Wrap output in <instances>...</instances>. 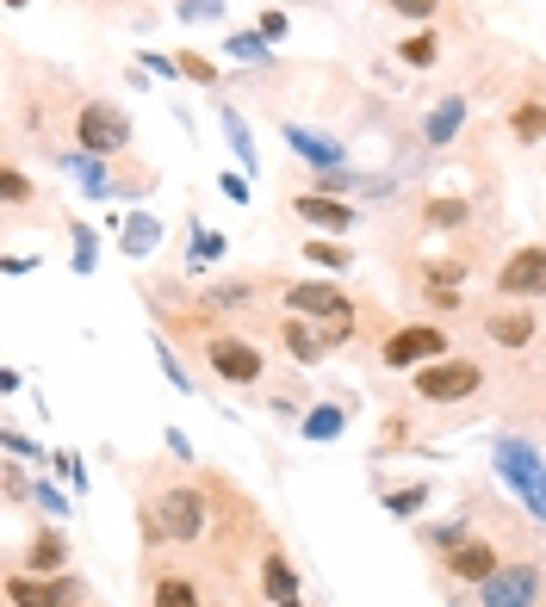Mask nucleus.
<instances>
[{"instance_id": "4", "label": "nucleus", "mask_w": 546, "mask_h": 607, "mask_svg": "<svg viewBox=\"0 0 546 607\" xmlns=\"http://www.w3.org/2000/svg\"><path fill=\"white\" fill-rule=\"evenodd\" d=\"M453 347H448V329H435V323H410V329H391L385 347H379V360L391 366V372H410V366H435V360H448Z\"/></svg>"}, {"instance_id": "21", "label": "nucleus", "mask_w": 546, "mask_h": 607, "mask_svg": "<svg viewBox=\"0 0 546 607\" xmlns=\"http://www.w3.org/2000/svg\"><path fill=\"white\" fill-rule=\"evenodd\" d=\"M298 254H305V261H317L323 273H348V261H354L342 236H311V242L298 248Z\"/></svg>"}, {"instance_id": "36", "label": "nucleus", "mask_w": 546, "mask_h": 607, "mask_svg": "<svg viewBox=\"0 0 546 607\" xmlns=\"http://www.w3.org/2000/svg\"><path fill=\"white\" fill-rule=\"evenodd\" d=\"M32 502H38L44 514H69V496H62L57 484H38V490H32Z\"/></svg>"}, {"instance_id": "28", "label": "nucleus", "mask_w": 546, "mask_h": 607, "mask_svg": "<svg viewBox=\"0 0 546 607\" xmlns=\"http://www.w3.org/2000/svg\"><path fill=\"white\" fill-rule=\"evenodd\" d=\"M224 136H230V150L242 155V168H254V136H249V124H242V118H236V106H224Z\"/></svg>"}, {"instance_id": "38", "label": "nucleus", "mask_w": 546, "mask_h": 607, "mask_svg": "<svg viewBox=\"0 0 546 607\" xmlns=\"http://www.w3.org/2000/svg\"><path fill=\"white\" fill-rule=\"evenodd\" d=\"M162 372H168V379H175L180 391H193V379H187V366H180V354H175V347H162Z\"/></svg>"}, {"instance_id": "45", "label": "nucleus", "mask_w": 546, "mask_h": 607, "mask_svg": "<svg viewBox=\"0 0 546 607\" xmlns=\"http://www.w3.org/2000/svg\"><path fill=\"white\" fill-rule=\"evenodd\" d=\"M168 447H175V459H193V440L180 435V428H168Z\"/></svg>"}, {"instance_id": "39", "label": "nucleus", "mask_w": 546, "mask_h": 607, "mask_svg": "<svg viewBox=\"0 0 546 607\" xmlns=\"http://www.w3.org/2000/svg\"><path fill=\"white\" fill-rule=\"evenodd\" d=\"M429 304H435V310H460V291L441 285V279H429Z\"/></svg>"}, {"instance_id": "13", "label": "nucleus", "mask_w": 546, "mask_h": 607, "mask_svg": "<svg viewBox=\"0 0 546 607\" xmlns=\"http://www.w3.org/2000/svg\"><path fill=\"white\" fill-rule=\"evenodd\" d=\"M441 564H448V576H460V583H485V576L503 564V558H497V546H490V539H460L453 551H441Z\"/></svg>"}, {"instance_id": "14", "label": "nucleus", "mask_w": 546, "mask_h": 607, "mask_svg": "<svg viewBox=\"0 0 546 607\" xmlns=\"http://www.w3.org/2000/svg\"><path fill=\"white\" fill-rule=\"evenodd\" d=\"M261 595H268L273 607H305V588H298V570L286 551H268V558H261Z\"/></svg>"}, {"instance_id": "32", "label": "nucleus", "mask_w": 546, "mask_h": 607, "mask_svg": "<svg viewBox=\"0 0 546 607\" xmlns=\"http://www.w3.org/2000/svg\"><path fill=\"white\" fill-rule=\"evenodd\" d=\"M69 236H75V273H94V229L87 224H69Z\"/></svg>"}, {"instance_id": "23", "label": "nucleus", "mask_w": 546, "mask_h": 607, "mask_svg": "<svg viewBox=\"0 0 546 607\" xmlns=\"http://www.w3.org/2000/svg\"><path fill=\"white\" fill-rule=\"evenodd\" d=\"M217 254H224V236H217V229H199V224H193V236H187V273H205V266H212Z\"/></svg>"}, {"instance_id": "33", "label": "nucleus", "mask_w": 546, "mask_h": 607, "mask_svg": "<svg viewBox=\"0 0 546 607\" xmlns=\"http://www.w3.org/2000/svg\"><path fill=\"white\" fill-rule=\"evenodd\" d=\"M385 7H391V13H397V20H416V25L441 13V0H385Z\"/></svg>"}, {"instance_id": "27", "label": "nucleus", "mask_w": 546, "mask_h": 607, "mask_svg": "<svg viewBox=\"0 0 546 607\" xmlns=\"http://www.w3.org/2000/svg\"><path fill=\"white\" fill-rule=\"evenodd\" d=\"M397 57H404L410 69H429V62L441 57V38H435V32H416V38L397 44Z\"/></svg>"}, {"instance_id": "35", "label": "nucleus", "mask_w": 546, "mask_h": 607, "mask_svg": "<svg viewBox=\"0 0 546 607\" xmlns=\"http://www.w3.org/2000/svg\"><path fill=\"white\" fill-rule=\"evenodd\" d=\"M180 20H187V25H193V20L212 25V20H224V0H180Z\"/></svg>"}, {"instance_id": "8", "label": "nucleus", "mask_w": 546, "mask_h": 607, "mask_svg": "<svg viewBox=\"0 0 546 607\" xmlns=\"http://www.w3.org/2000/svg\"><path fill=\"white\" fill-rule=\"evenodd\" d=\"M286 304H293V317H317V323H342V317H354L348 291L330 285V279H293L286 285Z\"/></svg>"}, {"instance_id": "31", "label": "nucleus", "mask_w": 546, "mask_h": 607, "mask_svg": "<svg viewBox=\"0 0 546 607\" xmlns=\"http://www.w3.org/2000/svg\"><path fill=\"white\" fill-rule=\"evenodd\" d=\"M423 502H429V490H423V484H404V490H391V496H385V509H391V514H416Z\"/></svg>"}, {"instance_id": "3", "label": "nucleus", "mask_w": 546, "mask_h": 607, "mask_svg": "<svg viewBox=\"0 0 546 607\" xmlns=\"http://www.w3.org/2000/svg\"><path fill=\"white\" fill-rule=\"evenodd\" d=\"M75 143L81 155H124L131 150V118H124V106H112V99H87V106H75Z\"/></svg>"}, {"instance_id": "25", "label": "nucleus", "mask_w": 546, "mask_h": 607, "mask_svg": "<svg viewBox=\"0 0 546 607\" xmlns=\"http://www.w3.org/2000/svg\"><path fill=\"white\" fill-rule=\"evenodd\" d=\"M224 50H230L236 62H249V69H268V38H261V32H230V44H224Z\"/></svg>"}, {"instance_id": "9", "label": "nucleus", "mask_w": 546, "mask_h": 607, "mask_svg": "<svg viewBox=\"0 0 546 607\" xmlns=\"http://www.w3.org/2000/svg\"><path fill=\"white\" fill-rule=\"evenodd\" d=\"M87 588L75 583V576H25V570H13L7 576V602L13 607H69L81 602Z\"/></svg>"}, {"instance_id": "43", "label": "nucleus", "mask_w": 546, "mask_h": 607, "mask_svg": "<svg viewBox=\"0 0 546 607\" xmlns=\"http://www.w3.org/2000/svg\"><path fill=\"white\" fill-rule=\"evenodd\" d=\"M7 453H20V459H38V447H32V440H25V435H13V428H7Z\"/></svg>"}, {"instance_id": "42", "label": "nucleus", "mask_w": 546, "mask_h": 607, "mask_svg": "<svg viewBox=\"0 0 546 607\" xmlns=\"http://www.w3.org/2000/svg\"><path fill=\"white\" fill-rule=\"evenodd\" d=\"M273 403V416H286V421H298V397L293 391H280V397H268Z\"/></svg>"}, {"instance_id": "26", "label": "nucleus", "mask_w": 546, "mask_h": 607, "mask_svg": "<svg viewBox=\"0 0 546 607\" xmlns=\"http://www.w3.org/2000/svg\"><path fill=\"white\" fill-rule=\"evenodd\" d=\"M156 607H205L187 576H156Z\"/></svg>"}, {"instance_id": "11", "label": "nucleus", "mask_w": 546, "mask_h": 607, "mask_svg": "<svg viewBox=\"0 0 546 607\" xmlns=\"http://www.w3.org/2000/svg\"><path fill=\"white\" fill-rule=\"evenodd\" d=\"M286 150H293L298 162H311L317 174H330V168H342V162H348V150H342L335 136H323V131H305V124H293V118H286Z\"/></svg>"}, {"instance_id": "5", "label": "nucleus", "mask_w": 546, "mask_h": 607, "mask_svg": "<svg viewBox=\"0 0 546 607\" xmlns=\"http://www.w3.org/2000/svg\"><path fill=\"white\" fill-rule=\"evenodd\" d=\"M541 595H546L541 564H497L478 583V607H541Z\"/></svg>"}, {"instance_id": "19", "label": "nucleus", "mask_w": 546, "mask_h": 607, "mask_svg": "<svg viewBox=\"0 0 546 607\" xmlns=\"http://www.w3.org/2000/svg\"><path fill=\"white\" fill-rule=\"evenodd\" d=\"M460 124H466V99H441V106L423 118V143H435V150H441V143H453V136H460Z\"/></svg>"}, {"instance_id": "7", "label": "nucleus", "mask_w": 546, "mask_h": 607, "mask_svg": "<svg viewBox=\"0 0 546 607\" xmlns=\"http://www.w3.org/2000/svg\"><path fill=\"white\" fill-rule=\"evenodd\" d=\"M497 291L503 298H546V242H522L497 266Z\"/></svg>"}, {"instance_id": "37", "label": "nucleus", "mask_w": 546, "mask_h": 607, "mask_svg": "<svg viewBox=\"0 0 546 607\" xmlns=\"http://www.w3.org/2000/svg\"><path fill=\"white\" fill-rule=\"evenodd\" d=\"M180 75H193L199 87H212V81H217V69H212L205 57H180Z\"/></svg>"}, {"instance_id": "10", "label": "nucleus", "mask_w": 546, "mask_h": 607, "mask_svg": "<svg viewBox=\"0 0 546 607\" xmlns=\"http://www.w3.org/2000/svg\"><path fill=\"white\" fill-rule=\"evenodd\" d=\"M205 360H212V372L224 384H254L261 372H268V354L249 342H236V335H217L212 347H205Z\"/></svg>"}, {"instance_id": "44", "label": "nucleus", "mask_w": 546, "mask_h": 607, "mask_svg": "<svg viewBox=\"0 0 546 607\" xmlns=\"http://www.w3.org/2000/svg\"><path fill=\"white\" fill-rule=\"evenodd\" d=\"M0 484H7V496H25V472H20V465H7V472H0Z\"/></svg>"}, {"instance_id": "12", "label": "nucleus", "mask_w": 546, "mask_h": 607, "mask_svg": "<svg viewBox=\"0 0 546 607\" xmlns=\"http://www.w3.org/2000/svg\"><path fill=\"white\" fill-rule=\"evenodd\" d=\"M293 211L311 229H323V236H348L354 217H360L354 205H342V199H330V192H305V199H293Z\"/></svg>"}, {"instance_id": "18", "label": "nucleus", "mask_w": 546, "mask_h": 607, "mask_svg": "<svg viewBox=\"0 0 546 607\" xmlns=\"http://www.w3.org/2000/svg\"><path fill=\"white\" fill-rule=\"evenodd\" d=\"M62 168L75 174L81 180V192H87V199H112V174H106V155H62Z\"/></svg>"}, {"instance_id": "22", "label": "nucleus", "mask_w": 546, "mask_h": 607, "mask_svg": "<svg viewBox=\"0 0 546 607\" xmlns=\"http://www.w3.org/2000/svg\"><path fill=\"white\" fill-rule=\"evenodd\" d=\"M156 242H162V224L150 217V211H131V217H124V254H136V261H143Z\"/></svg>"}, {"instance_id": "17", "label": "nucleus", "mask_w": 546, "mask_h": 607, "mask_svg": "<svg viewBox=\"0 0 546 607\" xmlns=\"http://www.w3.org/2000/svg\"><path fill=\"white\" fill-rule=\"evenodd\" d=\"M348 397H335V403H317V409H305V416H298V435L305 440H335L342 435V428H348Z\"/></svg>"}, {"instance_id": "29", "label": "nucleus", "mask_w": 546, "mask_h": 607, "mask_svg": "<svg viewBox=\"0 0 546 607\" xmlns=\"http://www.w3.org/2000/svg\"><path fill=\"white\" fill-rule=\"evenodd\" d=\"M423 217H429L435 229H453V224H466L472 211H466V199H435V205L423 211Z\"/></svg>"}, {"instance_id": "34", "label": "nucleus", "mask_w": 546, "mask_h": 607, "mask_svg": "<svg viewBox=\"0 0 546 607\" xmlns=\"http://www.w3.org/2000/svg\"><path fill=\"white\" fill-rule=\"evenodd\" d=\"M515 136H522V143L546 136V106H522V112H515Z\"/></svg>"}, {"instance_id": "40", "label": "nucleus", "mask_w": 546, "mask_h": 607, "mask_svg": "<svg viewBox=\"0 0 546 607\" xmlns=\"http://www.w3.org/2000/svg\"><path fill=\"white\" fill-rule=\"evenodd\" d=\"M217 187H224V199H236V205H249V180H242V174H224Z\"/></svg>"}, {"instance_id": "24", "label": "nucleus", "mask_w": 546, "mask_h": 607, "mask_svg": "<svg viewBox=\"0 0 546 607\" xmlns=\"http://www.w3.org/2000/svg\"><path fill=\"white\" fill-rule=\"evenodd\" d=\"M249 304H254V285L249 279H224V285L205 291V310H249Z\"/></svg>"}, {"instance_id": "2", "label": "nucleus", "mask_w": 546, "mask_h": 607, "mask_svg": "<svg viewBox=\"0 0 546 607\" xmlns=\"http://www.w3.org/2000/svg\"><path fill=\"white\" fill-rule=\"evenodd\" d=\"M490 465H497V477H503L509 490L522 496V509L534 514V521H546V459L527 447V440H490Z\"/></svg>"}, {"instance_id": "16", "label": "nucleus", "mask_w": 546, "mask_h": 607, "mask_svg": "<svg viewBox=\"0 0 546 607\" xmlns=\"http://www.w3.org/2000/svg\"><path fill=\"white\" fill-rule=\"evenodd\" d=\"M62 564H69V546H62V533H38V539L25 546V558H20L25 576H62Z\"/></svg>"}, {"instance_id": "15", "label": "nucleus", "mask_w": 546, "mask_h": 607, "mask_svg": "<svg viewBox=\"0 0 546 607\" xmlns=\"http://www.w3.org/2000/svg\"><path fill=\"white\" fill-rule=\"evenodd\" d=\"M485 335H490L497 347H509V354H515V347H527V342H534V310H527V304L490 310V317H485Z\"/></svg>"}, {"instance_id": "41", "label": "nucleus", "mask_w": 546, "mask_h": 607, "mask_svg": "<svg viewBox=\"0 0 546 607\" xmlns=\"http://www.w3.org/2000/svg\"><path fill=\"white\" fill-rule=\"evenodd\" d=\"M254 32H261V38H286V13H268V20H261V25H254Z\"/></svg>"}, {"instance_id": "6", "label": "nucleus", "mask_w": 546, "mask_h": 607, "mask_svg": "<svg viewBox=\"0 0 546 607\" xmlns=\"http://www.w3.org/2000/svg\"><path fill=\"white\" fill-rule=\"evenodd\" d=\"M485 372L472 360H435V366H416V397L423 403H466L478 397Z\"/></svg>"}, {"instance_id": "30", "label": "nucleus", "mask_w": 546, "mask_h": 607, "mask_svg": "<svg viewBox=\"0 0 546 607\" xmlns=\"http://www.w3.org/2000/svg\"><path fill=\"white\" fill-rule=\"evenodd\" d=\"M0 199H7V205H25V199H32V180H25V174L13 168V162L0 168Z\"/></svg>"}, {"instance_id": "20", "label": "nucleus", "mask_w": 546, "mask_h": 607, "mask_svg": "<svg viewBox=\"0 0 546 607\" xmlns=\"http://www.w3.org/2000/svg\"><path fill=\"white\" fill-rule=\"evenodd\" d=\"M280 342H286V354H293L298 366H317L323 354H330V342H323V335H311V329L298 323V317H286V329H280Z\"/></svg>"}, {"instance_id": "1", "label": "nucleus", "mask_w": 546, "mask_h": 607, "mask_svg": "<svg viewBox=\"0 0 546 607\" xmlns=\"http://www.w3.org/2000/svg\"><path fill=\"white\" fill-rule=\"evenodd\" d=\"M205 521H212L205 490H193V484H168V490H156V502H150L143 539H180V546H193L199 533H205Z\"/></svg>"}]
</instances>
